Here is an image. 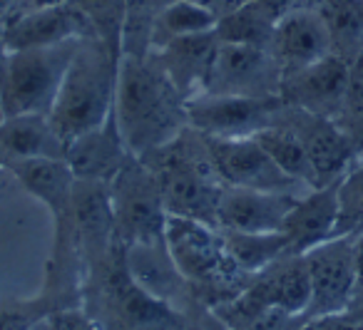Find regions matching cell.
I'll return each instance as SVG.
<instances>
[{"label": "cell", "mask_w": 363, "mask_h": 330, "mask_svg": "<svg viewBox=\"0 0 363 330\" xmlns=\"http://www.w3.org/2000/svg\"><path fill=\"white\" fill-rule=\"evenodd\" d=\"M117 130L132 157H145L172 142L187 120L184 97L177 92L160 60L122 52L115 85Z\"/></svg>", "instance_id": "1"}, {"label": "cell", "mask_w": 363, "mask_h": 330, "mask_svg": "<svg viewBox=\"0 0 363 330\" xmlns=\"http://www.w3.org/2000/svg\"><path fill=\"white\" fill-rule=\"evenodd\" d=\"M120 57L95 35L77 42L65 77L57 87L50 120L65 147L85 132L100 127L115 107Z\"/></svg>", "instance_id": "2"}, {"label": "cell", "mask_w": 363, "mask_h": 330, "mask_svg": "<svg viewBox=\"0 0 363 330\" xmlns=\"http://www.w3.org/2000/svg\"><path fill=\"white\" fill-rule=\"evenodd\" d=\"M80 40L60 42L52 47H33V50H6L0 60V97L6 117L28 115V112L50 115L57 87L70 67Z\"/></svg>", "instance_id": "3"}, {"label": "cell", "mask_w": 363, "mask_h": 330, "mask_svg": "<svg viewBox=\"0 0 363 330\" xmlns=\"http://www.w3.org/2000/svg\"><path fill=\"white\" fill-rule=\"evenodd\" d=\"M164 246L182 278L219 283L234 278V273H242L229 256L222 229L214 231V226L204 221L167 214Z\"/></svg>", "instance_id": "4"}, {"label": "cell", "mask_w": 363, "mask_h": 330, "mask_svg": "<svg viewBox=\"0 0 363 330\" xmlns=\"http://www.w3.org/2000/svg\"><path fill=\"white\" fill-rule=\"evenodd\" d=\"M112 211L115 229L127 234L130 244H162L164 241L167 209L160 181L145 164L127 161L112 179Z\"/></svg>", "instance_id": "5"}, {"label": "cell", "mask_w": 363, "mask_h": 330, "mask_svg": "<svg viewBox=\"0 0 363 330\" xmlns=\"http://www.w3.org/2000/svg\"><path fill=\"white\" fill-rule=\"evenodd\" d=\"M284 110L281 95L244 97V95H199L184 102L187 122L194 132L219 140L254 137L259 130L274 125Z\"/></svg>", "instance_id": "6"}, {"label": "cell", "mask_w": 363, "mask_h": 330, "mask_svg": "<svg viewBox=\"0 0 363 330\" xmlns=\"http://www.w3.org/2000/svg\"><path fill=\"white\" fill-rule=\"evenodd\" d=\"M311 280V300L303 318L346 313L358 285L356 239L333 236L303 254Z\"/></svg>", "instance_id": "7"}, {"label": "cell", "mask_w": 363, "mask_h": 330, "mask_svg": "<svg viewBox=\"0 0 363 330\" xmlns=\"http://www.w3.org/2000/svg\"><path fill=\"white\" fill-rule=\"evenodd\" d=\"M284 72L267 47L219 42L212 75L202 95H244L277 97L281 95Z\"/></svg>", "instance_id": "8"}, {"label": "cell", "mask_w": 363, "mask_h": 330, "mask_svg": "<svg viewBox=\"0 0 363 330\" xmlns=\"http://www.w3.org/2000/svg\"><path fill=\"white\" fill-rule=\"evenodd\" d=\"M204 142H207L214 164H217L227 186L259 191H289V194L308 191V186L298 184L286 171H281V166L267 154V149L254 137H237V140L204 137Z\"/></svg>", "instance_id": "9"}, {"label": "cell", "mask_w": 363, "mask_h": 330, "mask_svg": "<svg viewBox=\"0 0 363 330\" xmlns=\"http://www.w3.org/2000/svg\"><path fill=\"white\" fill-rule=\"evenodd\" d=\"M281 120L301 140L308 161H311L313 176H316V186L338 181L358 157L356 147L351 144L346 132L331 117L311 115V112L296 110V107H289L284 102Z\"/></svg>", "instance_id": "10"}, {"label": "cell", "mask_w": 363, "mask_h": 330, "mask_svg": "<svg viewBox=\"0 0 363 330\" xmlns=\"http://www.w3.org/2000/svg\"><path fill=\"white\" fill-rule=\"evenodd\" d=\"M348 80H351V60L331 52L303 70L284 75L281 100L289 107L336 120L346 100Z\"/></svg>", "instance_id": "11"}, {"label": "cell", "mask_w": 363, "mask_h": 330, "mask_svg": "<svg viewBox=\"0 0 363 330\" xmlns=\"http://www.w3.org/2000/svg\"><path fill=\"white\" fill-rule=\"evenodd\" d=\"M87 35H92L87 18L72 0H65L52 6H35L21 18H13L3 30V47L8 52L52 47Z\"/></svg>", "instance_id": "12"}, {"label": "cell", "mask_w": 363, "mask_h": 330, "mask_svg": "<svg viewBox=\"0 0 363 330\" xmlns=\"http://www.w3.org/2000/svg\"><path fill=\"white\" fill-rule=\"evenodd\" d=\"M301 194L224 186L217 204V229L232 234H274L284 229Z\"/></svg>", "instance_id": "13"}, {"label": "cell", "mask_w": 363, "mask_h": 330, "mask_svg": "<svg viewBox=\"0 0 363 330\" xmlns=\"http://www.w3.org/2000/svg\"><path fill=\"white\" fill-rule=\"evenodd\" d=\"M272 55L284 75L313 65L333 52L331 35L316 6H301L284 13L272 38Z\"/></svg>", "instance_id": "14"}, {"label": "cell", "mask_w": 363, "mask_h": 330, "mask_svg": "<svg viewBox=\"0 0 363 330\" xmlns=\"http://www.w3.org/2000/svg\"><path fill=\"white\" fill-rule=\"evenodd\" d=\"M127 149L120 130H117L115 115H110L100 127L85 132L67 144L65 161L70 164L75 179L82 181H112L127 164Z\"/></svg>", "instance_id": "15"}, {"label": "cell", "mask_w": 363, "mask_h": 330, "mask_svg": "<svg viewBox=\"0 0 363 330\" xmlns=\"http://www.w3.org/2000/svg\"><path fill=\"white\" fill-rule=\"evenodd\" d=\"M219 40L214 33H202V35L177 38L167 42L160 50H152V55L160 60L162 70L172 80L184 102L199 97L207 90L209 75H212L214 57H217Z\"/></svg>", "instance_id": "16"}, {"label": "cell", "mask_w": 363, "mask_h": 330, "mask_svg": "<svg viewBox=\"0 0 363 330\" xmlns=\"http://www.w3.org/2000/svg\"><path fill=\"white\" fill-rule=\"evenodd\" d=\"M338 219V181L326 186H313L296 199L294 209L284 221V234L289 241V256L306 254L308 249L333 239Z\"/></svg>", "instance_id": "17"}, {"label": "cell", "mask_w": 363, "mask_h": 330, "mask_svg": "<svg viewBox=\"0 0 363 330\" xmlns=\"http://www.w3.org/2000/svg\"><path fill=\"white\" fill-rule=\"evenodd\" d=\"M0 147L13 159H30V157H52L65 159V142L52 127L50 115L28 112L13 115L0 122Z\"/></svg>", "instance_id": "18"}, {"label": "cell", "mask_w": 363, "mask_h": 330, "mask_svg": "<svg viewBox=\"0 0 363 330\" xmlns=\"http://www.w3.org/2000/svg\"><path fill=\"white\" fill-rule=\"evenodd\" d=\"M11 169L18 179L43 199L57 219L72 214V191H75V174L65 159L52 157H30V159H13Z\"/></svg>", "instance_id": "19"}, {"label": "cell", "mask_w": 363, "mask_h": 330, "mask_svg": "<svg viewBox=\"0 0 363 330\" xmlns=\"http://www.w3.org/2000/svg\"><path fill=\"white\" fill-rule=\"evenodd\" d=\"M219 16L197 0H169L155 13L150 50H160L177 38L202 35L217 30Z\"/></svg>", "instance_id": "20"}, {"label": "cell", "mask_w": 363, "mask_h": 330, "mask_svg": "<svg viewBox=\"0 0 363 330\" xmlns=\"http://www.w3.org/2000/svg\"><path fill=\"white\" fill-rule=\"evenodd\" d=\"M125 271L132 278V283H137L142 290H147L160 300H164L174 290L182 275L172 261L169 251H167L164 241L162 244H142V241L130 244V254L125 256Z\"/></svg>", "instance_id": "21"}, {"label": "cell", "mask_w": 363, "mask_h": 330, "mask_svg": "<svg viewBox=\"0 0 363 330\" xmlns=\"http://www.w3.org/2000/svg\"><path fill=\"white\" fill-rule=\"evenodd\" d=\"M279 16L267 8L262 0H244L229 13L219 16L217 35L219 42H234V45H252V47H272V38L277 30Z\"/></svg>", "instance_id": "22"}, {"label": "cell", "mask_w": 363, "mask_h": 330, "mask_svg": "<svg viewBox=\"0 0 363 330\" xmlns=\"http://www.w3.org/2000/svg\"><path fill=\"white\" fill-rule=\"evenodd\" d=\"M254 140L267 149V154L272 157V159L281 166V171H286L291 179H296L298 184L308 186V189L316 186V176H313L306 149H303L296 132L281 120V115H279V120L274 122V125L259 130L257 135H254Z\"/></svg>", "instance_id": "23"}, {"label": "cell", "mask_w": 363, "mask_h": 330, "mask_svg": "<svg viewBox=\"0 0 363 330\" xmlns=\"http://www.w3.org/2000/svg\"><path fill=\"white\" fill-rule=\"evenodd\" d=\"M316 8L331 35L333 55L353 60L363 52V11L358 0H318Z\"/></svg>", "instance_id": "24"}, {"label": "cell", "mask_w": 363, "mask_h": 330, "mask_svg": "<svg viewBox=\"0 0 363 330\" xmlns=\"http://www.w3.org/2000/svg\"><path fill=\"white\" fill-rule=\"evenodd\" d=\"M227 251L242 273H259L281 256H289V241L284 231L274 234H232L222 231Z\"/></svg>", "instance_id": "25"}, {"label": "cell", "mask_w": 363, "mask_h": 330, "mask_svg": "<svg viewBox=\"0 0 363 330\" xmlns=\"http://www.w3.org/2000/svg\"><path fill=\"white\" fill-rule=\"evenodd\" d=\"M82 11L92 28V35L100 38L112 55L122 57V35H125L130 0H72Z\"/></svg>", "instance_id": "26"}, {"label": "cell", "mask_w": 363, "mask_h": 330, "mask_svg": "<svg viewBox=\"0 0 363 330\" xmlns=\"http://www.w3.org/2000/svg\"><path fill=\"white\" fill-rule=\"evenodd\" d=\"M363 234V157H356L346 174L338 179V219L333 236Z\"/></svg>", "instance_id": "27"}, {"label": "cell", "mask_w": 363, "mask_h": 330, "mask_svg": "<svg viewBox=\"0 0 363 330\" xmlns=\"http://www.w3.org/2000/svg\"><path fill=\"white\" fill-rule=\"evenodd\" d=\"M298 330H363V318L353 313H333L318 315V318H303Z\"/></svg>", "instance_id": "28"}, {"label": "cell", "mask_w": 363, "mask_h": 330, "mask_svg": "<svg viewBox=\"0 0 363 330\" xmlns=\"http://www.w3.org/2000/svg\"><path fill=\"white\" fill-rule=\"evenodd\" d=\"M356 271H358V285H356V295H353V303L348 308V313L363 318V234L356 239Z\"/></svg>", "instance_id": "29"}, {"label": "cell", "mask_w": 363, "mask_h": 330, "mask_svg": "<svg viewBox=\"0 0 363 330\" xmlns=\"http://www.w3.org/2000/svg\"><path fill=\"white\" fill-rule=\"evenodd\" d=\"M197 3H202V6L212 8L217 16H224V13H229L232 8H237L239 3H244V0H197Z\"/></svg>", "instance_id": "30"}, {"label": "cell", "mask_w": 363, "mask_h": 330, "mask_svg": "<svg viewBox=\"0 0 363 330\" xmlns=\"http://www.w3.org/2000/svg\"><path fill=\"white\" fill-rule=\"evenodd\" d=\"M6 120V107H3V97H0V122Z\"/></svg>", "instance_id": "31"}, {"label": "cell", "mask_w": 363, "mask_h": 330, "mask_svg": "<svg viewBox=\"0 0 363 330\" xmlns=\"http://www.w3.org/2000/svg\"><path fill=\"white\" fill-rule=\"evenodd\" d=\"M11 3H13V0H0V13L6 11V8H8V6H11Z\"/></svg>", "instance_id": "32"}, {"label": "cell", "mask_w": 363, "mask_h": 330, "mask_svg": "<svg viewBox=\"0 0 363 330\" xmlns=\"http://www.w3.org/2000/svg\"><path fill=\"white\" fill-rule=\"evenodd\" d=\"M0 45H3V30H0Z\"/></svg>", "instance_id": "33"}, {"label": "cell", "mask_w": 363, "mask_h": 330, "mask_svg": "<svg viewBox=\"0 0 363 330\" xmlns=\"http://www.w3.org/2000/svg\"><path fill=\"white\" fill-rule=\"evenodd\" d=\"M356 57H361V60H363V52H358V55Z\"/></svg>", "instance_id": "34"}, {"label": "cell", "mask_w": 363, "mask_h": 330, "mask_svg": "<svg viewBox=\"0 0 363 330\" xmlns=\"http://www.w3.org/2000/svg\"><path fill=\"white\" fill-rule=\"evenodd\" d=\"M358 3H361V11H363V0H358Z\"/></svg>", "instance_id": "35"}, {"label": "cell", "mask_w": 363, "mask_h": 330, "mask_svg": "<svg viewBox=\"0 0 363 330\" xmlns=\"http://www.w3.org/2000/svg\"><path fill=\"white\" fill-rule=\"evenodd\" d=\"M361 157H363V152H361Z\"/></svg>", "instance_id": "36"}]
</instances>
